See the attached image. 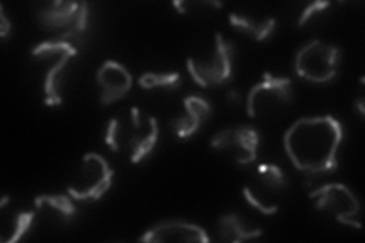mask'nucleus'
I'll return each mask as SVG.
<instances>
[{
  "label": "nucleus",
  "instance_id": "2eb2a0df",
  "mask_svg": "<svg viewBox=\"0 0 365 243\" xmlns=\"http://www.w3.org/2000/svg\"><path fill=\"white\" fill-rule=\"evenodd\" d=\"M71 195H40L34 200V208H36L37 219L41 222L64 227L71 224L76 217V205Z\"/></svg>",
  "mask_w": 365,
  "mask_h": 243
},
{
  "label": "nucleus",
  "instance_id": "39448f33",
  "mask_svg": "<svg viewBox=\"0 0 365 243\" xmlns=\"http://www.w3.org/2000/svg\"><path fill=\"white\" fill-rule=\"evenodd\" d=\"M187 72L201 88H218L235 76V48L221 32H215L209 48L187 56Z\"/></svg>",
  "mask_w": 365,
  "mask_h": 243
},
{
  "label": "nucleus",
  "instance_id": "412c9836",
  "mask_svg": "<svg viewBox=\"0 0 365 243\" xmlns=\"http://www.w3.org/2000/svg\"><path fill=\"white\" fill-rule=\"evenodd\" d=\"M11 29H13V26H11V21L5 14L4 6H0V37H2V40L8 38Z\"/></svg>",
  "mask_w": 365,
  "mask_h": 243
},
{
  "label": "nucleus",
  "instance_id": "f03ea898",
  "mask_svg": "<svg viewBox=\"0 0 365 243\" xmlns=\"http://www.w3.org/2000/svg\"><path fill=\"white\" fill-rule=\"evenodd\" d=\"M158 135L160 126L153 114L128 107L108 120L104 142L111 152L127 155L131 165H139L154 152Z\"/></svg>",
  "mask_w": 365,
  "mask_h": 243
},
{
  "label": "nucleus",
  "instance_id": "9b49d317",
  "mask_svg": "<svg viewBox=\"0 0 365 243\" xmlns=\"http://www.w3.org/2000/svg\"><path fill=\"white\" fill-rule=\"evenodd\" d=\"M259 133L250 125H239L221 130L210 138V148L213 150L232 157L235 163L241 166L255 163L259 157Z\"/></svg>",
  "mask_w": 365,
  "mask_h": 243
},
{
  "label": "nucleus",
  "instance_id": "6ab92c4d",
  "mask_svg": "<svg viewBox=\"0 0 365 243\" xmlns=\"http://www.w3.org/2000/svg\"><path fill=\"white\" fill-rule=\"evenodd\" d=\"M137 84L146 91L162 90L175 91L181 86V75L175 71L170 72H145L137 79Z\"/></svg>",
  "mask_w": 365,
  "mask_h": 243
},
{
  "label": "nucleus",
  "instance_id": "423d86ee",
  "mask_svg": "<svg viewBox=\"0 0 365 243\" xmlns=\"http://www.w3.org/2000/svg\"><path fill=\"white\" fill-rule=\"evenodd\" d=\"M341 64V49L323 40H309L297 51L294 71L297 76L311 84H329L336 78Z\"/></svg>",
  "mask_w": 365,
  "mask_h": 243
},
{
  "label": "nucleus",
  "instance_id": "6e6552de",
  "mask_svg": "<svg viewBox=\"0 0 365 243\" xmlns=\"http://www.w3.org/2000/svg\"><path fill=\"white\" fill-rule=\"evenodd\" d=\"M288 189L284 172L272 163L259 165L242 187L247 202L265 216H272L280 210V201Z\"/></svg>",
  "mask_w": 365,
  "mask_h": 243
},
{
  "label": "nucleus",
  "instance_id": "ddd939ff",
  "mask_svg": "<svg viewBox=\"0 0 365 243\" xmlns=\"http://www.w3.org/2000/svg\"><path fill=\"white\" fill-rule=\"evenodd\" d=\"M139 240L148 243H207L212 239L207 231L198 224L181 221V219H168V221L157 222L153 227L146 228L142 236H139Z\"/></svg>",
  "mask_w": 365,
  "mask_h": 243
},
{
  "label": "nucleus",
  "instance_id": "7ed1b4c3",
  "mask_svg": "<svg viewBox=\"0 0 365 243\" xmlns=\"http://www.w3.org/2000/svg\"><path fill=\"white\" fill-rule=\"evenodd\" d=\"M34 16L40 29L49 33L51 40L71 43L76 48L84 43L90 20L87 2L53 0L37 5Z\"/></svg>",
  "mask_w": 365,
  "mask_h": 243
},
{
  "label": "nucleus",
  "instance_id": "0eeeda50",
  "mask_svg": "<svg viewBox=\"0 0 365 243\" xmlns=\"http://www.w3.org/2000/svg\"><path fill=\"white\" fill-rule=\"evenodd\" d=\"M294 100L292 81L288 76L264 73L257 84L250 88L245 110L250 119H272L287 110Z\"/></svg>",
  "mask_w": 365,
  "mask_h": 243
},
{
  "label": "nucleus",
  "instance_id": "f8f14e48",
  "mask_svg": "<svg viewBox=\"0 0 365 243\" xmlns=\"http://www.w3.org/2000/svg\"><path fill=\"white\" fill-rule=\"evenodd\" d=\"M133 75L122 63L106 60L96 71V83L101 87V103L110 107L127 98L133 88Z\"/></svg>",
  "mask_w": 365,
  "mask_h": 243
},
{
  "label": "nucleus",
  "instance_id": "20e7f679",
  "mask_svg": "<svg viewBox=\"0 0 365 243\" xmlns=\"http://www.w3.org/2000/svg\"><path fill=\"white\" fill-rule=\"evenodd\" d=\"M31 56L43 71V103L51 108L63 105L64 84L78 58V48L66 41L46 40L34 46Z\"/></svg>",
  "mask_w": 365,
  "mask_h": 243
},
{
  "label": "nucleus",
  "instance_id": "5701e85b",
  "mask_svg": "<svg viewBox=\"0 0 365 243\" xmlns=\"http://www.w3.org/2000/svg\"><path fill=\"white\" fill-rule=\"evenodd\" d=\"M227 96H228V102H232V103H233V102H236V100H239V95L236 93L235 90L228 91V95H227Z\"/></svg>",
  "mask_w": 365,
  "mask_h": 243
},
{
  "label": "nucleus",
  "instance_id": "1a4fd4ad",
  "mask_svg": "<svg viewBox=\"0 0 365 243\" xmlns=\"http://www.w3.org/2000/svg\"><path fill=\"white\" fill-rule=\"evenodd\" d=\"M113 181L114 170L106 157L87 152L67 184V193L79 202H96L111 189Z\"/></svg>",
  "mask_w": 365,
  "mask_h": 243
},
{
  "label": "nucleus",
  "instance_id": "4468645a",
  "mask_svg": "<svg viewBox=\"0 0 365 243\" xmlns=\"http://www.w3.org/2000/svg\"><path fill=\"white\" fill-rule=\"evenodd\" d=\"M212 103L200 95H187L182 99V114L173 120V130L178 140H189L212 119Z\"/></svg>",
  "mask_w": 365,
  "mask_h": 243
},
{
  "label": "nucleus",
  "instance_id": "a211bd4d",
  "mask_svg": "<svg viewBox=\"0 0 365 243\" xmlns=\"http://www.w3.org/2000/svg\"><path fill=\"white\" fill-rule=\"evenodd\" d=\"M228 23L236 32L244 33L259 43L269 40L277 28V21L274 17H255L242 13L228 14Z\"/></svg>",
  "mask_w": 365,
  "mask_h": 243
},
{
  "label": "nucleus",
  "instance_id": "f3484780",
  "mask_svg": "<svg viewBox=\"0 0 365 243\" xmlns=\"http://www.w3.org/2000/svg\"><path fill=\"white\" fill-rule=\"evenodd\" d=\"M216 233H218V239L221 242L239 243L251 239H257L264 234V231H262V228H256L251 225L248 221H245V217H242L239 213H227L218 219Z\"/></svg>",
  "mask_w": 365,
  "mask_h": 243
},
{
  "label": "nucleus",
  "instance_id": "4be33fe9",
  "mask_svg": "<svg viewBox=\"0 0 365 243\" xmlns=\"http://www.w3.org/2000/svg\"><path fill=\"white\" fill-rule=\"evenodd\" d=\"M355 107L358 108V111H359V114H361V118H364L365 111H364V100H362V98H359V99L355 102Z\"/></svg>",
  "mask_w": 365,
  "mask_h": 243
},
{
  "label": "nucleus",
  "instance_id": "9d476101",
  "mask_svg": "<svg viewBox=\"0 0 365 243\" xmlns=\"http://www.w3.org/2000/svg\"><path fill=\"white\" fill-rule=\"evenodd\" d=\"M315 210L332 216L336 222L361 229V202L346 184L327 182L314 189L309 195Z\"/></svg>",
  "mask_w": 365,
  "mask_h": 243
},
{
  "label": "nucleus",
  "instance_id": "aec40b11",
  "mask_svg": "<svg viewBox=\"0 0 365 243\" xmlns=\"http://www.w3.org/2000/svg\"><path fill=\"white\" fill-rule=\"evenodd\" d=\"M330 6H332V4H330V2H322V0H317V2H312L309 5H306L303 8L302 13H300V16H299V20H297V26H299V28L306 26L307 23H309L315 16L324 13V11L327 8H330Z\"/></svg>",
  "mask_w": 365,
  "mask_h": 243
},
{
  "label": "nucleus",
  "instance_id": "dca6fc26",
  "mask_svg": "<svg viewBox=\"0 0 365 243\" xmlns=\"http://www.w3.org/2000/svg\"><path fill=\"white\" fill-rule=\"evenodd\" d=\"M2 212V242L4 243H14L25 237L36 221L37 213L36 208L26 207H13L11 210L8 207H0Z\"/></svg>",
  "mask_w": 365,
  "mask_h": 243
},
{
  "label": "nucleus",
  "instance_id": "f257e3e1",
  "mask_svg": "<svg viewBox=\"0 0 365 243\" xmlns=\"http://www.w3.org/2000/svg\"><path fill=\"white\" fill-rule=\"evenodd\" d=\"M342 140L344 128L334 115H307L284 131L283 148L297 170L318 178L336 170Z\"/></svg>",
  "mask_w": 365,
  "mask_h": 243
}]
</instances>
